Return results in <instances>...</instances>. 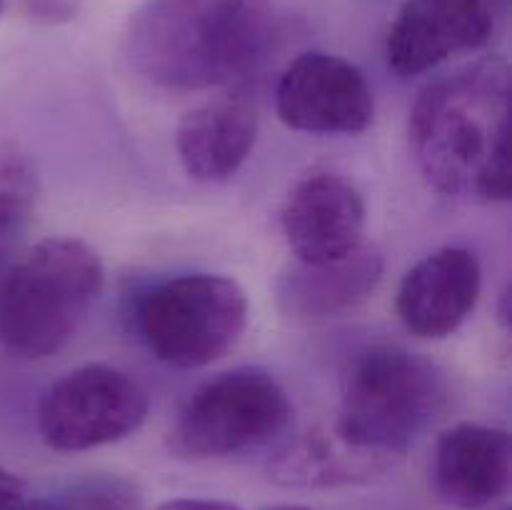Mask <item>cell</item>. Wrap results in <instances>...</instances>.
Listing matches in <instances>:
<instances>
[{
    "instance_id": "obj_1",
    "label": "cell",
    "mask_w": 512,
    "mask_h": 510,
    "mask_svg": "<svg viewBox=\"0 0 512 510\" xmlns=\"http://www.w3.org/2000/svg\"><path fill=\"white\" fill-rule=\"evenodd\" d=\"M410 143L425 180L448 198L510 200L508 63L475 60L425 85L410 110Z\"/></svg>"
},
{
    "instance_id": "obj_2",
    "label": "cell",
    "mask_w": 512,
    "mask_h": 510,
    "mask_svg": "<svg viewBox=\"0 0 512 510\" xmlns=\"http://www.w3.org/2000/svg\"><path fill=\"white\" fill-rule=\"evenodd\" d=\"M273 40L270 0H148L125 30V58L160 88H228L265 63Z\"/></svg>"
},
{
    "instance_id": "obj_3",
    "label": "cell",
    "mask_w": 512,
    "mask_h": 510,
    "mask_svg": "<svg viewBox=\"0 0 512 510\" xmlns=\"http://www.w3.org/2000/svg\"><path fill=\"white\" fill-rule=\"evenodd\" d=\"M105 283L98 250L53 235L13 260L0 280V343L25 360L60 353Z\"/></svg>"
},
{
    "instance_id": "obj_4",
    "label": "cell",
    "mask_w": 512,
    "mask_h": 510,
    "mask_svg": "<svg viewBox=\"0 0 512 510\" xmlns=\"http://www.w3.org/2000/svg\"><path fill=\"white\" fill-rule=\"evenodd\" d=\"M448 398L433 360L398 345H375L350 363L333 428L350 443L403 458Z\"/></svg>"
},
{
    "instance_id": "obj_5",
    "label": "cell",
    "mask_w": 512,
    "mask_h": 510,
    "mask_svg": "<svg viewBox=\"0 0 512 510\" xmlns=\"http://www.w3.org/2000/svg\"><path fill=\"white\" fill-rule=\"evenodd\" d=\"M248 325V295L238 280L188 273L155 285L138 305V330L160 363L198 370L223 358Z\"/></svg>"
},
{
    "instance_id": "obj_6",
    "label": "cell",
    "mask_w": 512,
    "mask_h": 510,
    "mask_svg": "<svg viewBox=\"0 0 512 510\" xmlns=\"http://www.w3.org/2000/svg\"><path fill=\"white\" fill-rule=\"evenodd\" d=\"M293 405L260 368H235L200 385L178 415L173 445L195 460L228 458L268 443L288 425Z\"/></svg>"
},
{
    "instance_id": "obj_7",
    "label": "cell",
    "mask_w": 512,
    "mask_h": 510,
    "mask_svg": "<svg viewBox=\"0 0 512 510\" xmlns=\"http://www.w3.org/2000/svg\"><path fill=\"white\" fill-rule=\"evenodd\" d=\"M148 410V393L133 375L88 363L50 385L38 405V430L48 448L83 453L133 435Z\"/></svg>"
},
{
    "instance_id": "obj_8",
    "label": "cell",
    "mask_w": 512,
    "mask_h": 510,
    "mask_svg": "<svg viewBox=\"0 0 512 510\" xmlns=\"http://www.w3.org/2000/svg\"><path fill=\"white\" fill-rule=\"evenodd\" d=\"M275 110L300 133L355 135L375 115V98L363 70L333 53L298 55L275 88Z\"/></svg>"
},
{
    "instance_id": "obj_9",
    "label": "cell",
    "mask_w": 512,
    "mask_h": 510,
    "mask_svg": "<svg viewBox=\"0 0 512 510\" xmlns=\"http://www.w3.org/2000/svg\"><path fill=\"white\" fill-rule=\"evenodd\" d=\"M280 228L300 263H328L363 245L365 200L355 183L333 170H315L290 188Z\"/></svg>"
},
{
    "instance_id": "obj_10",
    "label": "cell",
    "mask_w": 512,
    "mask_h": 510,
    "mask_svg": "<svg viewBox=\"0 0 512 510\" xmlns=\"http://www.w3.org/2000/svg\"><path fill=\"white\" fill-rule=\"evenodd\" d=\"M495 10L490 0H408L385 38L388 65L400 75H420L460 53L490 43Z\"/></svg>"
},
{
    "instance_id": "obj_11",
    "label": "cell",
    "mask_w": 512,
    "mask_h": 510,
    "mask_svg": "<svg viewBox=\"0 0 512 510\" xmlns=\"http://www.w3.org/2000/svg\"><path fill=\"white\" fill-rule=\"evenodd\" d=\"M480 288L483 268L478 255L448 245L425 255L405 273L395 305L410 333L425 340H443L473 313Z\"/></svg>"
},
{
    "instance_id": "obj_12",
    "label": "cell",
    "mask_w": 512,
    "mask_h": 510,
    "mask_svg": "<svg viewBox=\"0 0 512 510\" xmlns=\"http://www.w3.org/2000/svg\"><path fill=\"white\" fill-rule=\"evenodd\" d=\"M510 463L508 430L458 423L445 430L435 445V490L453 508H483L508 490Z\"/></svg>"
},
{
    "instance_id": "obj_13",
    "label": "cell",
    "mask_w": 512,
    "mask_h": 510,
    "mask_svg": "<svg viewBox=\"0 0 512 510\" xmlns=\"http://www.w3.org/2000/svg\"><path fill=\"white\" fill-rule=\"evenodd\" d=\"M258 125V110L243 95H223L188 110L175 135L185 173L203 183L228 180L253 153Z\"/></svg>"
},
{
    "instance_id": "obj_14",
    "label": "cell",
    "mask_w": 512,
    "mask_h": 510,
    "mask_svg": "<svg viewBox=\"0 0 512 510\" xmlns=\"http://www.w3.org/2000/svg\"><path fill=\"white\" fill-rule=\"evenodd\" d=\"M385 260L370 245L328 263L290 265L278 278V303L290 318L325 320L355 310L378 290Z\"/></svg>"
},
{
    "instance_id": "obj_15",
    "label": "cell",
    "mask_w": 512,
    "mask_h": 510,
    "mask_svg": "<svg viewBox=\"0 0 512 510\" xmlns=\"http://www.w3.org/2000/svg\"><path fill=\"white\" fill-rule=\"evenodd\" d=\"M395 465V458L345 440L333 425L305 430L270 458V480L288 488H343L370 483Z\"/></svg>"
},
{
    "instance_id": "obj_16",
    "label": "cell",
    "mask_w": 512,
    "mask_h": 510,
    "mask_svg": "<svg viewBox=\"0 0 512 510\" xmlns=\"http://www.w3.org/2000/svg\"><path fill=\"white\" fill-rule=\"evenodd\" d=\"M38 200L35 165L18 150H0V270L18 255Z\"/></svg>"
},
{
    "instance_id": "obj_17",
    "label": "cell",
    "mask_w": 512,
    "mask_h": 510,
    "mask_svg": "<svg viewBox=\"0 0 512 510\" xmlns=\"http://www.w3.org/2000/svg\"><path fill=\"white\" fill-rule=\"evenodd\" d=\"M45 510H143L138 488L115 475H93L45 500Z\"/></svg>"
},
{
    "instance_id": "obj_18",
    "label": "cell",
    "mask_w": 512,
    "mask_h": 510,
    "mask_svg": "<svg viewBox=\"0 0 512 510\" xmlns=\"http://www.w3.org/2000/svg\"><path fill=\"white\" fill-rule=\"evenodd\" d=\"M0 510H45V500L35 498L18 475L0 468Z\"/></svg>"
},
{
    "instance_id": "obj_19",
    "label": "cell",
    "mask_w": 512,
    "mask_h": 510,
    "mask_svg": "<svg viewBox=\"0 0 512 510\" xmlns=\"http://www.w3.org/2000/svg\"><path fill=\"white\" fill-rule=\"evenodd\" d=\"M25 10L30 18L45 20V23H63L75 15L73 0H25Z\"/></svg>"
},
{
    "instance_id": "obj_20",
    "label": "cell",
    "mask_w": 512,
    "mask_h": 510,
    "mask_svg": "<svg viewBox=\"0 0 512 510\" xmlns=\"http://www.w3.org/2000/svg\"><path fill=\"white\" fill-rule=\"evenodd\" d=\"M158 510H240L238 505L223 503V500H208V498H175L160 505Z\"/></svg>"
},
{
    "instance_id": "obj_21",
    "label": "cell",
    "mask_w": 512,
    "mask_h": 510,
    "mask_svg": "<svg viewBox=\"0 0 512 510\" xmlns=\"http://www.w3.org/2000/svg\"><path fill=\"white\" fill-rule=\"evenodd\" d=\"M273 510H308V508H293V505H288V508H273Z\"/></svg>"
},
{
    "instance_id": "obj_22",
    "label": "cell",
    "mask_w": 512,
    "mask_h": 510,
    "mask_svg": "<svg viewBox=\"0 0 512 510\" xmlns=\"http://www.w3.org/2000/svg\"><path fill=\"white\" fill-rule=\"evenodd\" d=\"M3 8H5V0H0V13H3Z\"/></svg>"
}]
</instances>
